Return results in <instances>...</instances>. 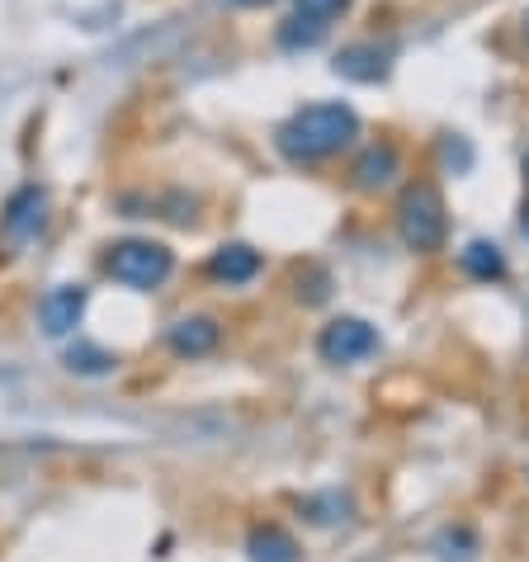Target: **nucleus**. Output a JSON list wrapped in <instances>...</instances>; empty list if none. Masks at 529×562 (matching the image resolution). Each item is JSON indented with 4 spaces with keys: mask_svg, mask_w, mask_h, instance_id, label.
Instances as JSON below:
<instances>
[{
    "mask_svg": "<svg viewBox=\"0 0 529 562\" xmlns=\"http://www.w3.org/2000/svg\"><path fill=\"white\" fill-rule=\"evenodd\" d=\"M397 232L412 251H440L449 237V217H444V199L430 180H416L402 190L397 199Z\"/></svg>",
    "mask_w": 529,
    "mask_h": 562,
    "instance_id": "obj_2",
    "label": "nucleus"
},
{
    "mask_svg": "<svg viewBox=\"0 0 529 562\" xmlns=\"http://www.w3.org/2000/svg\"><path fill=\"white\" fill-rule=\"evenodd\" d=\"M246 553H251V562H299V543H293V535H284V529L264 525L246 539Z\"/></svg>",
    "mask_w": 529,
    "mask_h": 562,
    "instance_id": "obj_11",
    "label": "nucleus"
},
{
    "mask_svg": "<svg viewBox=\"0 0 529 562\" xmlns=\"http://www.w3.org/2000/svg\"><path fill=\"white\" fill-rule=\"evenodd\" d=\"M336 71L350 76V81H383L387 76V53L373 48V43H354V48L336 53Z\"/></svg>",
    "mask_w": 529,
    "mask_h": 562,
    "instance_id": "obj_10",
    "label": "nucleus"
},
{
    "mask_svg": "<svg viewBox=\"0 0 529 562\" xmlns=\"http://www.w3.org/2000/svg\"><path fill=\"white\" fill-rule=\"evenodd\" d=\"M525 180H529V156H525Z\"/></svg>",
    "mask_w": 529,
    "mask_h": 562,
    "instance_id": "obj_18",
    "label": "nucleus"
},
{
    "mask_svg": "<svg viewBox=\"0 0 529 562\" xmlns=\"http://www.w3.org/2000/svg\"><path fill=\"white\" fill-rule=\"evenodd\" d=\"M520 29H525V43H529V10H525V20H520Z\"/></svg>",
    "mask_w": 529,
    "mask_h": 562,
    "instance_id": "obj_16",
    "label": "nucleus"
},
{
    "mask_svg": "<svg viewBox=\"0 0 529 562\" xmlns=\"http://www.w3.org/2000/svg\"><path fill=\"white\" fill-rule=\"evenodd\" d=\"M520 227H525V232H529V204H525V217H520Z\"/></svg>",
    "mask_w": 529,
    "mask_h": 562,
    "instance_id": "obj_17",
    "label": "nucleus"
},
{
    "mask_svg": "<svg viewBox=\"0 0 529 562\" xmlns=\"http://www.w3.org/2000/svg\"><path fill=\"white\" fill-rule=\"evenodd\" d=\"M38 317H43V331L48 336H71L86 317V289L81 284H57L48 299H43Z\"/></svg>",
    "mask_w": 529,
    "mask_h": 562,
    "instance_id": "obj_7",
    "label": "nucleus"
},
{
    "mask_svg": "<svg viewBox=\"0 0 529 562\" xmlns=\"http://www.w3.org/2000/svg\"><path fill=\"white\" fill-rule=\"evenodd\" d=\"M317 350H322L326 364H354V359H369L379 350V331L360 317H336V322L322 326Z\"/></svg>",
    "mask_w": 529,
    "mask_h": 562,
    "instance_id": "obj_4",
    "label": "nucleus"
},
{
    "mask_svg": "<svg viewBox=\"0 0 529 562\" xmlns=\"http://www.w3.org/2000/svg\"><path fill=\"white\" fill-rule=\"evenodd\" d=\"M293 5H299V14H303V20H336V14L340 10H346L350 5V0H293Z\"/></svg>",
    "mask_w": 529,
    "mask_h": 562,
    "instance_id": "obj_14",
    "label": "nucleus"
},
{
    "mask_svg": "<svg viewBox=\"0 0 529 562\" xmlns=\"http://www.w3.org/2000/svg\"><path fill=\"white\" fill-rule=\"evenodd\" d=\"M43 217H48V194L38 184H24L0 213V237H5V246H29L43 232Z\"/></svg>",
    "mask_w": 529,
    "mask_h": 562,
    "instance_id": "obj_5",
    "label": "nucleus"
},
{
    "mask_svg": "<svg viewBox=\"0 0 529 562\" xmlns=\"http://www.w3.org/2000/svg\"><path fill=\"white\" fill-rule=\"evenodd\" d=\"M232 5H241V10H256V5H270V0H232Z\"/></svg>",
    "mask_w": 529,
    "mask_h": 562,
    "instance_id": "obj_15",
    "label": "nucleus"
},
{
    "mask_svg": "<svg viewBox=\"0 0 529 562\" xmlns=\"http://www.w3.org/2000/svg\"><path fill=\"white\" fill-rule=\"evenodd\" d=\"M209 274L217 279V284H251V279L260 274V251H251V246H223L213 260H209Z\"/></svg>",
    "mask_w": 529,
    "mask_h": 562,
    "instance_id": "obj_9",
    "label": "nucleus"
},
{
    "mask_svg": "<svg viewBox=\"0 0 529 562\" xmlns=\"http://www.w3.org/2000/svg\"><path fill=\"white\" fill-rule=\"evenodd\" d=\"M463 270H469L473 279H482V284H492V279L506 274V256L496 251L492 241H473L469 251H463Z\"/></svg>",
    "mask_w": 529,
    "mask_h": 562,
    "instance_id": "obj_12",
    "label": "nucleus"
},
{
    "mask_svg": "<svg viewBox=\"0 0 529 562\" xmlns=\"http://www.w3.org/2000/svg\"><path fill=\"white\" fill-rule=\"evenodd\" d=\"M354 137H360V114L340 100H322V104H307L299 109L284 128L274 133V147L299 166H313L326 161V156H340Z\"/></svg>",
    "mask_w": 529,
    "mask_h": 562,
    "instance_id": "obj_1",
    "label": "nucleus"
},
{
    "mask_svg": "<svg viewBox=\"0 0 529 562\" xmlns=\"http://www.w3.org/2000/svg\"><path fill=\"white\" fill-rule=\"evenodd\" d=\"M67 364H71L76 373H109V369H114V355H104V350H95V346H76V350L67 355Z\"/></svg>",
    "mask_w": 529,
    "mask_h": 562,
    "instance_id": "obj_13",
    "label": "nucleus"
},
{
    "mask_svg": "<svg viewBox=\"0 0 529 562\" xmlns=\"http://www.w3.org/2000/svg\"><path fill=\"white\" fill-rule=\"evenodd\" d=\"M397 176H402V156H397L393 143H373V147H364V151H360V161H354V170H350L354 190H364V194L387 190V184H393Z\"/></svg>",
    "mask_w": 529,
    "mask_h": 562,
    "instance_id": "obj_6",
    "label": "nucleus"
},
{
    "mask_svg": "<svg viewBox=\"0 0 529 562\" xmlns=\"http://www.w3.org/2000/svg\"><path fill=\"white\" fill-rule=\"evenodd\" d=\"M104 270L114 274L119 284H128V289H161L166 279H170V270H176V256H170L161 241L133 237V241L109 246Z\"/></svg>",
    "mask_w": 529,
    "mask_h": 562,
    "instance_id": "obj_3",
    "label": "nucleus"
},
{
    "mask_svg": "<svg viewBox=\"0 0 529 562\" xmlns=\"http://www.w3.org/2000/svg\"><path fill=\"white\" fill-rule=\"evenodd\" d=\"M217 340H223V326L213 317H184V322L170 326V350L180 359H204L217 350Z\"/></svg>",
    "mask_w": 529,
    "mask_h": 562,
    "instance_id": "obj_8",
    "label": "nucleus"
}]
</instances>
